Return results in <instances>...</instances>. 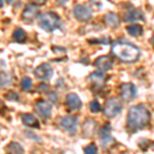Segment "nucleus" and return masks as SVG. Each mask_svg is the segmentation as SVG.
<instances>
[{
  "label": "nucleus",
  "mask_w": 154,
  "mask_h": 154,
  "mask_svg": "<svg viewBox=\"0 0 154 154\" xmlns=\"http://www.w3.org/2000/svg\"><path fill=\"white\" fill-rule=\"evenodd\" d=\"M60 125L70 134H75L77 128V118L74 116H66L60 121Z\"/></svg>",
  "instance_id": "12"
},
{
  "label": "nucleus",
  "mask_w": 154,
  "mask_h": 154,
  "mask_svg": "<svg viewBox=\"0 0 154 154\" xmlns=\"http://www.w3.org/2000/svg\"><path fill=\"white\" fill-rule=\"evenodd\" d=\"M31 2L38 6V5H43V4L46 2V0H31Z\"/></svg>",
  "instance_id": "30"
},
{
  "label": "nucleus",
  "mask_w": 154,
  "mask_h": 154,
  "mask_svg": "<svg viewBox=\"0 0 154 154\" xmlns=\"http://www.w3.org/2000/svg\"><path fill=\"white\" fill-rule=\"evenodd\" d=\"M11 77L8 76V74H6L5 72H2L0 74V85L1 86H6L11 83Z\"/></svg>",
  "instance_id": "22"
},
{
  "label": "nucleus",
  "mask_w": 154,
  "mask_h": 154,
  "mask_svg": "<svg viewBox=\"0 0 154 154\" xmlns=\"http://www.w3.org/2000/svg\"><path fill=\"white\" fill-rule=\"evenodd\" d=\"M54 74V70L51 66L48 63H43L39 65L34 71V75L37 79L41 81H48Z\"/></svg>",
  "instance_id": "5"
},
{
  "label": "nucleus",
  "mask_w": 154,
  "mask_h": 154,
  "mask_svg": "<svg viewBox=\"0 0 154 154\" xmlns=\"http://www.w3.org/2000/svg\"><path fill=\"white\" fill-rule=\"evenodd\" d=\"M25 134H26V135L28 136V137H30V138H34V139H36V140H40V138H38V137H35V136H34L35 134L30 133V131H25Z\"/></svg>",
  "instance_id": "31"
},
{
  "label": "nucleus",
  "mask_w": 154,
  "mask_h": 154,
  "mask_svg": "<svg viewBox=\"0 0 154 154\" xmlns=\"http://www.w3.org/2000/svg\"><path fill=\"white\" fill-rule=\"evenodd\" d=\"M89 42H96V43H101V44H108L110 43V39L108 37H103L101 39H96V40H91Z\"/></svg>",
  "instance_id": "26"
},
{
  "label": "nucleus",
  "mask_w": 154,
  "mask_h": 154,
  "mask_svg": "<svg viewBox=\"0 0 154 154\" xmlns=\"http://www.w3.org/2000/svg\"><path fill=\"white\" fill-rule=\"evenodd\" d=\"M104 22L109 27H116L119 24V18L114 12H108L104 18Z\"/></svg>",
  "instance_id": "16"
},
{
  "label": "nucleus",
  "mask_w": 154,
  "mask_h": 154,
  "mask_svg": "<svg viewBox=\"0 0 154 154\" xmlns=\"http://www.w3.org/2000/svg\"><path fill=\"white\" fill-rule=\"evenodd\" d=\"M95 66L97 67L99 71L106 72L112 69L113 67V61L111 60L110 57L108 56H102L99 57L95 61Z\"/></svg>",
  "instance_id": "13"
},
{
  "label": "nucleus",
  "mask_w": 154,
  "mask_h": 154,
  "mask_svg": "<svg viewBox=\"0 0 154 154\" xmlns=\"http://www.w3.org/2000/svg\"><path fill=\"white\" fill-rule=\"evenodd\" d=\"M104 79H105V72H102L99 70L89 75V80L93 81L94 84H100L103 82Z\"/></svg>",
  "instance_id": "20"
},
{
  "label": "nucleus",
  "mask_w": 154,
  "mask_h": 154,
  "mask_svg": "<svg viewBox=\"0 0 154 154\" xmlns=\"http://www.w3.org/2000/svg\"><path fill=\"white\" fill-rule=\"evenodd\" d=\"M100 139L103 148H109L113 144V138L111 137V126L109 123H106L105 125L100 130Z\"/></svg>",
  "instance_id": "8"
},
{
  "label": "nucleus",
  "mask_w": 154,
  "mask_h": 154,
  "mask_svg": "<svg viewBox=\"0 0 154 154\" xmlns=\"http://www.w3.org/2000/svg\"><path fill=\"white\" fill-rule=\"evenodd\" d=\"M74 17L80 22H88L93 18V12L88 6L82 4H77L73 8Z\"/></svg>",
  "instance_id": "6"
},
{
  "label": "nucleus",
  "mask_w": 154,
  "mask_h": 154,
  "mask_svg": "<svg viewBox=\"0 0 154 154\" xmlns=\"http://www.w3.org/2000/svg\"><path fill=\"white\" fill-rule=\"evenodd\" d=\"M144 21V14L143 12L139 9H133L125 14V23H135V22Z\"/></svg>",
  "instance_id": "14"
},
{
  "label": "nucleus",
  "mask_w": 154,
  "mask_h": 154,
  "mask_svg": "<svg viewBox=\"0 0 154 154\" xmlns=\"http://www.w3.org/2000/svg\"><path fill=\"white\" fill-rule=\"evenodd\" d=\"M39 16V8L38 6L33 3H28L25 6L23 14H22V20L26 22L33 21Z\"/></svg>",
  "instance_id": "10"
},
{
  "label": "nucleus",
  "mask_w": 154,
  "mask_h": 154,
  "mask_svg": "<svg viewBox=\"0 0 154 154\" xmlns=\"http://www.w3.org/2000/svg\"><path fill=\"white\" fill-rule=\"evenodd\" d=\"M111 51L115 58L120 60L123 63H134L138 61L141 54L140 49L134 44L122 43V42L113 44Z\"/></svg>",
  "instance_id": "2"
},
{
  "label": "nucleus",
  "mask_w": 154,
  "mask_h": 154,
  "mask_svg": "<svg viewBox=\"0 0 154 154\" xmlns=\"http://www.w3.org/2000/svg\"><path fill=\"white\" fill-rule=\"evenodd\" d=\"M4 5V0H0V8H2Z\"/></svg>",
  "instance_id": "33"
},
{
  "label": "nucleus",
  "mask_w": 154,
  "mask_h": 154,
  "mask_svg": "<svg viewBox=\"0 0 154 154\" xmlns=\"http://www.w3.org/2000/svg\"><path fill=\"white\" fill-rule=\"evenodd\" d=\"M120 94L121 98L126 102H130L136 98L137 96V88L136 85L133 83H123L120 86Z\"/></svg>",
  "instance_id": "9"
},
{
  "label": "nucleus",
  "mask_w": 154,
  "mask_h": 154,
  "mask_svg": "<svg viewBox=\"0 0 154 154\" xmlns=\"http://www.w3.org/2000/svg\"><path fill=\"white\" fill-rule=\"evenodd\" d=\"M6 154H24V149L17 142H11L5 148Z\"/></svg>",
  "instance_id": "17"
},
{
  "label": "nucleus",
  "mask_w": 154,
  "mask_h": 154,
  "mask_svg": "<svg viewBox=\"0 0 154 154\" xmlns=\"http://www.w3.org/2000/svg\"><path fill=\"white\" fill-rule=\"evenodd\" d=\"M66 106L69 111H78L82 106L81 100L76 94H68L66 97Z\"/></svg>",
  "instance_id": "11"
},
{
  "label": "nucleus",
  "mask_w": 154,
  "mask_h": 154,
  "mask_svg": "<svg viewBox=\"0 0 154 154\" xmlns=\"http://www.w3.org/2000/svg\"><path fill=\"white\" fill-rule=\"evenodd\" d=\"M48 99L53 104H58V97H57V95L54 93H49Z\"/></svg>",
  "instance_id": "27"
},
{
  "label": "nucleus",
  "mask_w": 154,
  "mask_h": 154,
  "mask_svg": "<svg viewBox=\"0 0 154 154\" xmlns=\"http://www.w3.org/2000/svg\"><path fill=\"white\" fill-rule=\"evenodd\" d=\"M6 110H7V107L4 105L3 102L0 100V114H1V115H3V114L6 112Z\"/></svg>",
  "instance_id": "28"
},
{
  "label": "nucleus",
  "mask_w": 154,
  "mask_h": 154,
  "mask_svg": "<svg viewBox=\"0 0 154 154\" xmlns=\"http://www.w3.org/2000/svg\"><path fill=\"white\" fill-rule=\"evenodd\" d=\"M12 39L18 43H23L27 40V34L22 28H17L12 33Z\"/></svg>",
  "instance_id": "18"
},
{
  "label": "nucleus",
  "mask_w": 154,
  "mask_h": 154,
  "mask_svg": "<svg viewBox=\"0 0 154 154\" xmlns=\"http://www.w3.org/2000/svg\"><path fill=\"white\" fill-rule=\"evenodd\" d=\"M4 97H5V99H6V100L11 101V102L19 101V100H20V97H19L18 94H17L16 91H8V93H7L6 95L4 96Z\"/></svg>",
  "instance_id": "25"
},
{
  "label": "nucleus",
  "mask_w": 154,
  "mask_h": 154,
  "mask_svg": "<svg viewBox=\"0 0 154 154\" xmlns=\"http://www.w3.org/2000/svg\"><path fill=\"white\" fill-rule=\"evenodd\" d=\"M39 91H41V93H48V86H46L45 84H40V85L37 88Z\"/></svg>",
  "instance_id": "29"
},
{
  "label": "nucleus",
  "mask_w": 154,
  "mask_h": 154,
  "mask_svg": "<svg viewBox=\"0 0 154 154\" xmlns=\"http://www.w3.org/2000/svg\"><path fill=\"white\" fill-rule=\"evenodd\" d=\"M22 121H23V123L25 125L30 126V128H40V122H39V120L35 116L30 113L23 114V115H22Z\"/></svg>",
  "instance_id": "15"
},
{
  "label": "nucleus",
  "mask_w": 154,
  "mask_h": 154,
  "mask_svg": "<svg viewBox=\"0 0 154 154\" xmlns=\"http://www.w3.org/2000/svg\"><path fill=\"white\" fill-rule=\"evenodd\" d=\"M7 2H8L9 4H12V3H14V2L17 1V0H6Z\"/></svg>",
  "instance_id": "35"
},
{
  "label": "nucleus",
  "mask_w": 154,
  "mask_h": 154,
  "mask_svg": "<svg viewBox=\"0 0 154 154\" xmlns=\"http://www.w3.org/2000/svg\"><path fill=\"white\" fill-rule=\"evenodd\" d=\"M89 109L93 113H99L102 110V107L98 101H91L89 103Z\"/></svg>",
  "instance_id": "23"
},
{
  "label": "nucleus",
  "mask_w": 154,
  "mask_h": 154,
  "mask_svg": "<svg viewBox=\"0 0 154 154\" xmlns=\"http://www.w3.org/2000/svg\"><path fill=\"white\" fill-rule=\"evenodd\" d=\"M126 31H128V33L133 37H138L143 34L142 26H140V25H138V24H134V25H131V26L126 27Z\"/></svg>",
  "instance_id": "19"
},
{
  "label": "nucleus",
  "mask_w": 154,
  "mask_h": 154,
  "mask_svg": "<svg viewBox=\"0 0 154 154\" xmlns=\"http://www.w3.org/2000/svg\"><path fill=\"white\" fill-rule=\"evenodd\" d=\"M84 154H98V148L95 144H89L83 149Z\"/></svg>",
  "instance_id": "24"
},
{
  "label": "nucleus",
  "mask_w": 154,
  "mask_h": 154,
  "mask_svg": "<svg viewBox=\"0 0 154 154\" xmlns=\"http://www.w3.org/2000/svg\"><path fill=\"white\" fill-rule=\"evenodd\" d=\"M122 110V103L119 98H110L105 104L104 115L107 118H114Z\"/></svg>",
  "instance_id": "4"
},
{
  "label": "nucleus",
  "mask_w": 154,
  "mask_h": 154,
  "mask_svg": "<svg viewBox=\"0 0 154 154\" xmlns=\"http://www.w3.org/2000/svg\"><path fill=\"white\" fill-rule=\"evenodd\" d=\"M58 1L60 2V3L61 4H65L67 1H68V0H58Z\"/></svg>",
  "instance_id": "34"
},
{
  "label": "nucleus",
  "mask_w": 154,
  "mask_h": 154,
  "mask_svg": "<svg viewBox=\"0 0 154 154\" xmlns=\"http://www.w3.org/2000/svg\"><path fill=\"white\" fill-rule=\"evenodd\" d=\"M150 113L144 105L131 106L128 113V128L131 131L143 130L149 125Z\"/></svg>",
  "instance_id": "1"
},
{
  "label": "nucleus",
  "mask_w": 154,
  "mask_h": 154,
  "mask_svg": "<svg viewBox=\"0 0 154 154\" xmlns=\"http://www.w3.org/2000/svg\"><path fill=\"white\" fill-rule=\"evenodd\" d=\"M35 111L36 113L40 116L41 118H43L44 120H48L51 115V104L48 103L44 100H38L35 104Z\"/></svg>",
  "instance_id": "7"
},
{
  "label": "nucleus",
  "mask_w": 154,
  "mask_h": 154,
  "mask_svg": "<svg viewBox=\"0 0 154 154\" xmlns=\"http://www.w3.org/2000/svg\"><path fill=\"white\" fill-rule=\"evenodd\" d=\"M21 88L23 91H29L32 88V80L30 77H24L21 81Z\"/></svg>",
  "instance_id": "21"
},
{
  "label": "nucleus",
  "mask_w": 154,
  "mask_h": 154,
  "mask_svg": "<svg viewBox=\"0 0 154 154\" xmlns=\"http://www.w3.org/2000/svg\"><path fill=\"white\" fill-rule=\"evenodd\" d=\"M38 25L44 31L53 32L54 30L59 29V27L61 26V19L54 12H45L39 17Z\"/></svg>",
  "instance_id": "3"
},
{
  "label": "nucleus",
  "mask_w": 154,
  "mask_h": 154,
  "mask_svg": "<svg viewBox=\"0 0 154 154\" xmlns=\"http://www.w3.org/2000/svg\"><path fill=\"white\" fill-rule=\"evenodd\" d=\"M150 43L152 44V46H153V48H154V34H153V36H152V38L150 39Z\"/></svg>",
  "instance_id": "32"
}]
</instances>
